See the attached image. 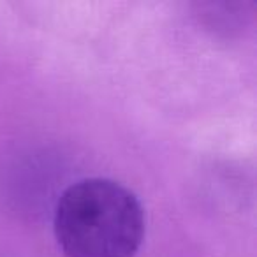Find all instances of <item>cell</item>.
Segmentation results:
<instances>
[{
    "mask_svg": "<svg viewBox=\"0 0 257 257\" xmlns=\"http://www.w3.org/2000/svg\"><path fill=\"white\" fill-rule=\"evenodd\" d=\"M53 229L65 257H134L145 238V210L121 183L85 178L62 192Z\"/></svg>",
    "mask_w": 257,
    "mask_h": 257,
    "instance_id": "1",
    "label": "cell"
}]
</instances>
